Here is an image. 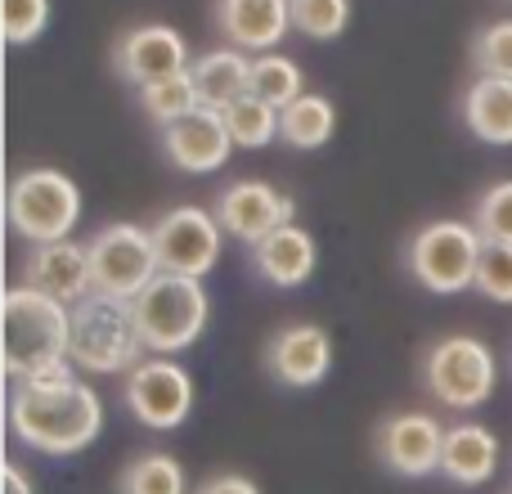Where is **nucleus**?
<instances>
[{
  "label": "nucleus",
  "mask_w": 512,
  "mask_h": 494,
  "mask_svg": "<svg viewBox=\"0 0 512 494\" xmlns=\"http://www.w3.org/2000/svg\"><path fill=\"white\" fill-rule=\"evenodd\" d=\"M9 432L36 454L68 459L99 441L104 400L81 378H36L9 387Z\"/></svg>",
  "instance_id": "1"
},
{
  "label": "nucleus",
  "mask_w": 512,
  "mask_h": 494,
  "mask_svg": "<svg viewBox=\"0 0 512 494\" xmlns=\"http://www.w3.org/2000/svg\"><path fill=\"white\" fill-rule=\"evenodd\" d=\"M5 315V373L9 382L68 378L72 373V306L14 283L0 301Z\"/></svg>",
  "instance_id": "2"
},
{
  "label": "nucleus",
  "mask_w": 512,
  "mask_h": 494,
  "mask_svg": "<svg viewBox=\"0 0 512 494\" xmlns=\"http://www.w3.org/2000/svg\"><path fill=\"white\" fill-rule=\"evenodd\" d=\"M131 310H135V328H140L144 351L180 355L203 337L207 319H212V297H207L203 279H185V274L162 270L131 301Z\"/></svg>",
  "instance_id": "3"
},
{
  "label": "nucleus",
  "mask_w": 512,
  "mask_h": 494,
  "mask_svg": "<svg viewBox=\"0 0 512 494\" xmlns=\"http://www.w3.org/2000/svg\"><path fill=\"white\" fill-rule=\"evenodd\" d=\"M144 360L131 301L90 292L72 306V369L81 373H131Z\"/></svg>",
  "instance_id": "4"
},
{
  "label": "nucleus",
  "mask_w": 512,
  "mask_h": 494,
  "mask_svg": "<svg viewBox=\"0 0 512 494\" xmlns=\"http://www.w3.org/2000/svg\"><path fill=\"white\" fill-rule=\"evenodd\" d=\"M5 207H9L14 234H23L32 247L63 243L72 239V230L81 221V189L59 167H32L14 176Z\"/></svg>",
  "instance_id": "5"
},
{
  "label": "nucleus",
  "mask_w": 512,
  "mask_h": 494,
  "mask_svg": "<svg viewBox=\"0 0 512 494\" xmlns=\"http://www.w3.org/2000/svg\"><path fill=\"white\" fill-rule=\"evenodd\" d=\"M481 247H486V239L477 234V225L432 221L409 239L405 265L427 292H436V297H454V292L477 288Z\"/></svg>",
  "instance_id": "6"
},
{
  "label": "nucleus",
  "mask_w": 512,
  "mask_h": 494,
  "mask_svg": "<svg viewBox=\"0 0 512 494\" xmlns=\"http://www.w3.org/2000/svg\"><path fill=\"white\" fill-rule=\"evenodd\" d=\"M423 387L445 409H481L499 387V360L481 337H441L423 355Z\"/></svg>",
  "instance_id": "7"
},
{
  "label": "nucleus",
  "mask_w": 512,
  "mask_h": 494,
  "mask_svg": "<svg viewBox=\"0 0 512 494\" xmlns=\"http://www.w3.org/2000/svg\"><path fill=\"white\" fill-rule=\"evenodd\" d=\"M86 247H90V279H95V292H104V297L135 301L162 274L153 230H140L131 221L104 225Z\"/></svg>",
  "instance_id": "8"
},
{
  "label": "nucleus",
  "mask_w": 512,
  "mask_h": 494,
  "mask_svg": "<svg viewBox=\"0 0 512 494\" xmlns=\"http://www.w3.org/2000/svg\"><path fill=\"white\" fill-rule=\"evenodd\" d=\"M122 400L135 423H144L149 432H176L194 409V378L171 355H153L126 373Z\"/></svg>",
  "instance_id": "9"
},
{
  "label": "nucleus",
  "mask_w": 512,
  "mask_h": 494,
  "mask_svg": "<svg viewBox=\"0 0 512 494\" xmlns=\"http://www.w3.org/2000/svg\"><path fill=\"white\" fill-rule=\"evenodd\" d=\"M149 230H153V247H158V261L167 274L203 279V274L216 270V261L225 252V230L216 221V212L194 207V203L162 212Z\"/></svg>",
  "instance_id": "10"
},
{
  "label": "nucleus",
  "mask_w": 512,
  "mask_h": 494,
  "mask_svg": "<svg viewBox=\"0 0 512 494\" xmlns=\"http://www.w3.org/2000/svg\"><path fill=\"white\" fill-rule=\"evenodd\" d=\"M292 216H297V203H292L288 194H279L270 180H234V185H225L221 198H216V221H221V230L248 247L265 243L274 230L292 225Z\"/></svg>",
  "instance_id": "11"
},
{
  "label": "nucleus",
  "mask_w": 512,
  "mask_h": 494,
  "mask_svg": "<svg viewBox=\"0 0 512 494\" xmlns=\"http://www.w3.org/2000/svg\"><path fill=\"white\" fill-rule=\"evenodd\" d=\"M382 468L396 472L405 481H423L432 472H441L445 454V427L432 414H391L382 418L378 436H373Z\"/></svg>",
  "instance_id": "12"
},
{
  "label": "nucleus",
  "mask_w": 512,
  "mask_h": 494,
  "mask_svg": "<svg viewBox=\"0 0 512 494\" xmlns=\"http://www.w3.org/2000/svg\"><path fill=\"white\" fill-rule=\"evenodd\" d=\"M113 68L117 77H126L131 86H153V81L180 77V72L194 68L189 59V41L167 23H144L131 27L122 41L113 45Z\"/></svg>",
  "instance_id": "13"
},
{
  "label": "nucleus",
  "mask_w": 512,
  "mask_h": 494,
  "mask_svg": "<svg viewBox=\"0 0 512 494\" xmlns=\"http://www.w3.org/2000/svg\"><path fill=\"white\" fill-rule=\"evenodd\" d=\"M333 369V337L319 324H288L265 342V373L279 387H319Z\"/></svg>",
  "instance_id": "14"
},
{
  "label": "nucleus",
  "mask_w": 512,
  "mask_h": 494,
  "mask_svg": "<svg viewBox=\"0 0 512 494\" xmlns=\"http://www.w3.org/2000/svg\"><path fill=\"white\" fill-rule=\"evenodd\" d=\"M162 153L171 158V167L189 171V176H212L230 162L234 140L225 126L221 108H194L189 117H180L176 126L162 131Z\"/></svg>",
  "instance_id": "15"
},
{
  "label": "nucleus",
  "mask_w": 512,
  "mask_h": 494,
  "mask_svg": "<svg viewBox=\"0 0 512 494\" xmlns=\"http://www.w3.org/2000/svg\"><path fill=\"white\" fill-rule=\"evenodd\" d=\"M23 283L45 297L63 301V306H77L95 292V279H90V247L63 239V243H41L27 252L23 261Z\"/></svg>",
  "instance_id": "16"
},
{
  "label": "nucleus",
  "mask_w": 512,
  "mask_h": 494,
  "mask_svg": "<svg viewBox=\"0 0 512 494\" xmlns=\"http://www.w3.org/2000/svg\"><path fill=\"white\" fill-rule=\"evenodd\" d=\"M216 27L243 54H274L292 27V0H216Z\"/></svg>",
  "instance_id": "17"
},
{
  "label": "nucleus",
  "mask_w": 512,
  "mask_h": 494,
  "mask_svg": "<svg viewBox=\"0 0 512 494\" xmlns=\"http://www.w3.org/2000/svg\"><path fill=\"white\" fill-rule=\"evenodd\" d=\"M441 472L454 486H486L499 472V436L481 423H454L445 427V454H441Z\"/></svg>",
  "instance_id": "18"
},
{
  "label": "nucleus",
  "mask_w": 512,
  "mask_h": 494,
  "mask_svg": "<svg viewBox=\"0 0 512 494\" xmlns=\"http://www.w3.org/2000/svg\"><path fill=\"white\" fill-rule=\"evenodd\" d=\"M315 261H319V247L301 225H283L265 243L252 247V265L270 288H301L315 274Z\"/></svg>",
  "instance_id": "19"
},
{
  "label": "nucleus",
  "mask_w": 512,
  "mask_h": 494,
  "mask_svg": "<svg viewBox=\"0 0 512 494\" xmlns=\"http://www.w3.org/2000/svg\"><path fill=\"white\" fill-rule=\"evenodd\" d=\"M463 122L481 144L504 149L512 144V81L504 77H477L463 95Z\"/></svg>",
  "instance_id": "20"
},
{
  "label": "nucleus",
  "mask_w": 512,
  "mask_h": 494,
  "mask_svg": "<svg viewBox=\"0 0 512 494\" xmlns=\"http://www.w3.org/2000/svg\"><path fill=\"white\" fill-rule=\"evenodd\" d=\"M189 77H194L203 108H230L234 99H243L252 90V59L243 50H234V45L230 50H212L203 59H194Z\"/></svg>",
  "instance_id": "21"
},
{
  "label": "nucleus",
  "mask_w": 512,
  "mask_h": 494,
  "mask_svg": "<svg viewBox=\"0 0 512 494\" xmlns=\"http://www.w3.org/2000/svg\"><path fill=\"white\" fill-rule=\"evenodd\" d=\"M337 131V108L333 99L324 95H301L297 104L283 108V144H292V149L310 153V149H324L328 140H333Z\"/></svg>",
  "instance_id": "22"
},
{
  "label": "nucleus",
  "mask_w": 512,
  "mask_h": 494,
  "mask_svg": "<svg viewBox=\"0 0 512 494\" xmlns=\"http://www.w3.org/2000/svg\"><path fill=\"white\" fill-rule=\"evenodd\" d=\"M117 494H189V477L180 468L176 454L149 450L140 459H131L117 477Z\"/></svg>",
  "instance_id": "23"
},
{
  "label": "nucleus",
  "mask_w": 512,
  "mask_h": 494,
  "mask_svg": "<svg viewBox=\"0 0 512 494\" xmlns=\"http://www.w3.org/2000/svg\"><path fill=\"white\" fill-rule=\"evenodd\" d=\"M248 95H256L261 104H270V108H288V104H297L301 95H306V77H301V68L288 59V54H256L252 59V90Z\"/></svg>",
  "instance_id": "24"
},
{
  "label": "nucleus",
  "mask_w": 512,
  "mask_h": 494,
  "mask_svg": "<svg viewBox=\"0 0 512 494\" xmlns=\"http://www.w3.org/2000/svg\"><path fill=\"white\" fill-rule=\"evenodd\" d=\"M225 126H230V140L234 149H265L283 135V113L270 104H261L256 95H243L234 99L230 108H221Z\"/></svg>",
  "instance_id": "25"
},
{
  "label": "nucleus",
  "mask_w": 512,
  "mask_h": 494,
  "mask_svg": "<svg viewBox=\"0 0 512 494\" xmlns=\"http://www.w3.org/2000/svg\"><path fill=\"white\" fill-rule=\"evenodd\" d=\"M140 108L144 117H149L153 126H176L180 117H189L194 108H203V99H198V86L189 72H180V77H167V81H153V86L140 90Z\"/></svg>",
  "instance_id": "26"
},
{
  "label": "nucleus",
  "mask_w": 512,
  "mask_h": 494,
  "mask_svg": "<svg viewBox=\"0 0 512 494\" xmlns=\"http://www.w3.org/2000/svg\"><path fill=\"white\" fill-rule=\"evenodd\" d=\"M351 23V0H292V27L310 41H337Z\"/></svg>",
  "instance_id": "27"
},
{
  "label": "nucleus",
  "mask_w": 512,
  "mask_h": 494,
  "mask_svg": "<svg viewBox=\"0 0 512 494\" xmlns=\"http://www.w3.org/2000/svg\"><path fill=\"white\" fill-rule=\"evenodd\" d=\"M472 68L481 77H504L512 81V18L486 23L472 36Z\"/></svg>",
  "instance_id": "28"
},
{
  "label": "nucleus",
  "mask_w": 512,
  "mask_h": 494,
  "mask_svg": "<svg viewBox=\"0 0 512 494\" xmlns=\"http://www.w3.org/2000/svg\"><path fill=\"white\" fill-rule=\"evenodd\" d=\"M472 225L486 243H508L512 247V180H495L472 207Z\"/></svg>",
  "instance_id": "29"
},
{
  "label": "nucleus",
  "mask_w": 512,
  "mask_h": 494,
  "mask_svg": "<svg viewBox=\"0 0 512 494\" xmlns=\"http://www.w3.org/2000/svg\"><path fill=\"white\" fill-rule=\"evenodd\" d=\"M477 292L486 301L512 306V247L508 243H486L477 265Z\"/></svg>",
  "instance_id": "30"
},
{
  "label": "nucleus",
  "mask_w": 512,
  "mask_h": 494,
  "mask_svg": "<svg viewBox=\"0 0 512 494\" xmlns=\"http://www.w3.org/2000/svg\"><path fill=\"white\" fill-rule=\"evenodd\" d=\"M50 27V0H5V41L32 45Z\"/></svg>",
  "instance_id": "31"
},
{
  "label": "nucleus",
  "mask_w": 512,
  "mask_h": 494,
  "mask_svg": "<svg viewBox=\"0 0 512 494\" xmlns=\"http://www.w3.org/2000/svg\"><path fill=\"white\" fill-rule=\"evenodd\" d=\"M194 494H261V486L252 477H243V472H225V477L203 481Z\"/></svg>",
  "instance_id": "32"
},
{
  "label": "nucleus",
  "mask_w": 512,
  "mask_h": 494,
  "mask_svg": "<svg viewBox=\"0 0 512 494\" xmlns=\"http://www.w3.org/2000/svg\"><path fill=\"white\" fill-rule=\"evenodd\" d=\"M5 494H36L32 477H27L18 463H5Z\"/></svg>",
  "instance_id": "33"
}]
</instances>
